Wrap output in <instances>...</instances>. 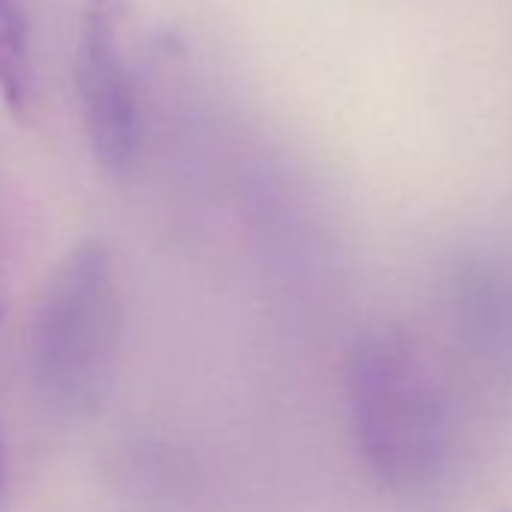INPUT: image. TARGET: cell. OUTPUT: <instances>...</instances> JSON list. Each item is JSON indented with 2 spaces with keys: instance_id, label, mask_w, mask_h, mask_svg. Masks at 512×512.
I'll return each mask as SVG.
<instances>
[{
  "instance_id": "1",
  "label": "cell",
  "mask_w": 512,
  "mask_h": 512,
  "mask_svg": "<svg viewBox=\"0 0 512 512\" xmlns=\"http://www.w3.org/2000/svg\"><path fill=\"white\" fill-rule=\"evenodd\" d=\"M347 404L371 476L404 497L431 491L449 458V401L437 356L413 332H368L347 362Z\"/></svg>"
},
{
  "instance_id": "6",
  "label": "cell",
  "mask_w": 512,
  "mask_h": 512,
  "mask_svg": "<svg viewBox=\"0 0 512 512\" xmlns=\"http://www.w3.org/2000/svg\"><path fill=\"white\" fill-rule=\"evenodd\" d=\"M7 488V443H4V428H0V497Z\"/></svg>"
},
{
  "instance_id": "3",
  "label": "cell",
  "mask_w": 512,
  "mask_h": 512,
  "mask_svg": "<svg viewBox=\"0 0 512 512\" xmlns=\"http://www.w3.org/2000/svg\"><path fill=\"white\" fill-rule=\"evenodd\" d=\"M133 0H82L76 82L97 163L121 175L139 151V91L127 52Z\"/></svg>"
},
{
  "instance_id": "2",
  "label": "cell",
  "mask_w": 512,
  "mask_h": 512,
  "mask_svg": "<svg viewBox=\"0 0 512 512\" xmlns=\"http://www.w3.org/2000/svg\"><path fill=\"white\" fill-rule=\"evenodd\" d=\"M121 296L112 253L82 244L52 272L31 329L34 380L52 410L94 413L115 377Z\"/></svg>"
},
{
  "instance_id": "5",
  "label": "cell",
  "mask_w": 512,
  "mask_h": 512,
  "mask_svg": "<svg viewBox=\"0 0 512 512\" xmlns=\"http://www.w3.org/2000/svg\"><path fill=\"white\" fill-rule=\"evenodd\" d=\"M0 100L16 118L37 109V67L19 0H0Z\"/></svg>"
},
{
  "instance_id": "4",
  "label": "cell",
  "mask_w": 512,
  "mask_h": 512,
  "mask_svg": "<svg viewBox=\"0 0 512 512\" xmlns=\"http://www.w3.org/2000/svg\"><path fill=\"white\" fill-rule=\"evenodd\" d=\"M449 287L464 341L488 359H512V272L488 250H464Z\"/></svg>"
}]
</instances>
